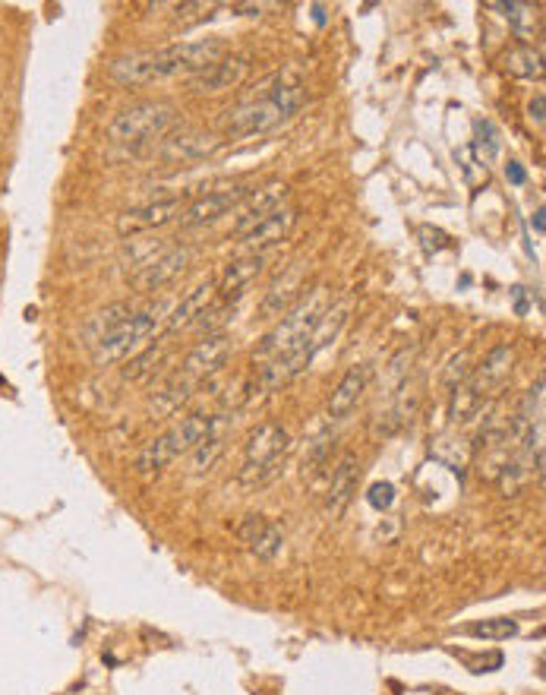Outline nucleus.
I'll list each match as a JSON object with an SVG mask.
<instances>
[{"label": "nucleus", "mask_w": 546, "mask_h": 695, "mask_svg": "<svg viewBox=\"0 0 546 695\" xmlns=\"http://www.w3.org/2000/svg\"><path fill=\"white\" fill-rule=\"evenodd\" d=\"M329 307V288L326 285H313L300 301L281 316V323L256 345L253 351V364H256V383L259 389H278L291 383L294 376H300L310 367L307 357V342L322 320V313Z\"/></svg>", "instance_id": "nucleus-1"}, {"label": "nucleus", "mask_w": 546, "mask_h": 695, "mask_svg": "<svg viewBox=\"0 0 546 695\" xmlns=\"http://www.w3.org/2000/svg\"><path fill=\"white\" fill-rule=\"evenodd\" d=\"M225 57V45L218 38H202V42H184L158 51H136L124 54L108 64V76L120 86H143L155 79H168L180 73H206Z\"/></svg>", "instance_id": "nucleus-2"}, {"label": "nucleus", "mask_w": 546, "mask_h": 695, "mask_svg": "<svg viewBox=\"0 0 546 695\" xmlns=\"http://www.w3.org/2000/svg\"><path fill=\"white\" fill-rule=\"evenodd\" d=\"M307 102V89L300 83H278L269 95L256 98V102H244L234 111H228L225 117V136L231 139H247V136H262L275 127H281L285 121L303 108Z\"/></svg>", "instance_id": "nucleus-3"}, {"label": "nucleus", "mask_w": 546, "mask_h": 695, "mask_svg": "<svg viewBox=\"0 0 546 695\" xmlns=\"http://www.w3.org/2000/svg\"><path fill=\"white\" fill-rule=\"evenodd\" d=\"M177 124V108L168 102H136L120 111L108 124V139L127 149H146L155 139L168 136V130Z\"/></svg>", "instance_id": "nucleus-4"}, {"label": "nucleus", "mask_w": 546, "mask_h": 695, "mask_svg": "<svg viewBox=\"0 0 546 695\" xmlns=\"http://www.w3.org/2000/svg\"><path fill=\"white\" fill-rule=\"evenodd\" d=\"M209 421H212V414L196 411V414L184 417V421H177L174 427H168L165 433H158L155 440H149L143 449H139L136 471L146 474V478L149 474H161L171 462H177L180 455L193 452L202 443V436H206V430H209Z\"/></svg>", "instance_id": "nucleus-5"}, {"label": "nucleus", "mask_w": 546, "mask_h": 695, "mask_svg": "<svg viewBox=\"0 0 546 695\" xmlns=\"http://www.w3.org/2000/svg\"><path fill=\"white\" fill-rule=\"evenodd\" d=\"M161 326H165V304H155V307L133 313L127 323H120L117 329L101 335V339L92 345V361L98 367H111V364L127 361V357H136Z\"/></svg>", "instance_id": "nucleus-6"}, {"label": "nucleus", "mask_w": 546, "mask_h": 695, "mask_svg": "<svg viewBox=\"0 0 546 695\" xmlns=\"http://www.w3.org/2000/svg\"><path fill=\"white\" fill-rule=\"evenodd\" d=\"M288 449H291V433L281 424L266 421L253 427L244 443V471H240L244 484H266L278 471Z\"/></svg>", "instance_id": "nucleus-7"}, {"label": "nucleus", "mask_w": 546, "mask_h": 695, "mask_svg": "<svg viewBox=\"0 0 546 695\" xmlns=\"http://www.w3.org/2000/svg\"><path fill=\"white\" fill-rule=\"evenodd\" d=\"M253 190H256L253 184H234V187L199 196V200H193L190 206H184V212H180V228H202V225L218 222L221 215H228L244 200H250Z\"/></svg>", "instance_id": "nucleus-8"}, {"label": "nucleus", "mask_w": 546, "mask_h": 695, "mask_svg": "<svg viewBox=\"0 0 546 695\" xmlns=\"http://www.w3.org/2000/svg\"><path fill=\"white\" fill-rule=\"evenodd\" d=\"M221 146V139L215 133H202V130H180L161 139L158 146V158L168 165H190V162H202L206 155H212Z\"/></svg>", "instance_id": "nucleus-9"}, {"label": "nucleus", "mask_w": 546, "mask_h": 695, "mask_svg": "<svg viewBox=\"0 0 546 695\" xmlns=\"http://www.w3.org/2000/svg\"><path fill=\"white\" fill-rule=\"evenodd\" d=\"M228 357H231V335H225V332H209L206 339L196 342L193 351L187 354L184 376H187L190 383L209 380L212 373H218L221 367L228 364Z\"/></svg>", "instance_id": "nucleus-10"}, {"label": "nucleus", "mask_w": 546, "mask_h": 695, "mask_svg": "<svg viewBox=\"0 0 546 695\" xmlns=\"http://www.w3.org/2000/svg\"><path fill=\"white\" fill-rule=\"evenodd\" d=\"M294 222H297V209L288 206V203H281L278 209L256 218V222L244 234H240V241H244L256 253H266V247H275V244L285 241V237L291 234V228H294Z\"/></svg>", "instance_id": "nucleus-11"}, {"label": "nucleus", "mask_w": 546, "mask_h": 695, "mask_svg": "<svg viewBox=\"0 0 546 695\" xmlns=\"http://www.w3.org/2000/svg\"><path fill=\"white\" fill-rule=\"evenodd\" d=\"M187 266H190V250L187 247H168V250H161L146 269L133 272L130 282L136 291H158V288L171 285Z\"/></svg>", "instance_id": "nucleus-12"}, {"label": "nucleus", "mask_w": 546, "mask_h": 695, "mask_svg": "<svg viewBox=\"0 0 546 695\" xmlns=\"http://www.w3.org/2000/svg\"><path fill=\"white\" fill-rule=\"evenodd\" d=\"M237 538L244 541L259 560H275L285 547V528L266 515H244V522L237 525Z\"/></svg>", "instance_id": "nucleus-13"}, {"label": "nucleus", "mask_w": 546, "mask_h": 695, "mask_svg": "<svg viewBox=\"0 0 546 695\" xmlns=\"http://www.w3.org/2000/svg\"><path fill=\"white\" fill-rule=\"evenodd\" d=\"M180 212H184V200H180V196H168V200L146 203L139 209L124 212V215H120V222H117V231L124 237H136L139 231H152V228L174 222Z\"/></svg>", "instance_id": "nucleus-14"}, {"label": "nucleus", "mask_w": 546, "mask_h": 695, "mask_svg": "<svg viewBox=\"0 0 546 695\" xmlns=\"http://www.w3.org/2000/svg\"><path fill=\"white\" fill-rule=\"evenodd\" d=\"M250 73V57L244 54H231V57H221L215 67H209L206 73H199L190 89L196 95H215V92H225L244 83V76Z\"/></svg>", "instance_id": "nucleus-15"}, {"label": "nucleus", "mask_w": 546, "mask_h": 695, "mask_svg": "<svg viewBox=\"0 0 546 695\" xmlns=\"http://www.w3.org/2000/svg\"><path fill=\"white\" fill-rule=\"evenodd\" d=\"M300 297H303V263H291L285 275H278L269 285L266 297H262V304H259V313L266 316V320H275V316L288 313Z\"/></svg>", "instance_id": "nucleus-16"}, {"label": "nucleus", "mask_w": 546, "mask_h": 695, "mask_svg": "<svg viewBox=\"0 0 546 695\" xmlns=\"http://www.w3.org/2000/svg\"><path fill=\"white\" fill-rule=\"evenodd\" d=\"M370 376H373L370 364H357L341 376V383L335 386L332 399H329L332 421H345V417L357 408V402L363 399V392H367V386H370Z\"/></svg>", "instance_id": "nucleus-17"}, {"label": "nucleus", "mask_w": 546, "mask_h": 695, "mask_svg": "<svg viewBox=\"0 0 546 695\" xmlns=\"http://www.w3.org/2000/svg\"><path fill=\"white\" fill-rule=\"evenodd\" d=\"M357 481H360V462H357V455L345 452L338 459V465L332 471V484H329L326 509L332 515H341V512L348 509V503L354 500V493H357Z\"/></svg>", "instance_id": "nucleus-18"}, {"label": "nucleus", "mask_w": 546, "mask_h": 695, "mask_svg": "<svg viewBox=\"0 0 546 695\" xmlns=\"http://www.w3.org/2000/svg\"><path fill=\"white\" fill-rule=\"evenodd\" d=\"M215 291H218V282H215V278H206V282H202V285H196L193 291H187L184 301H180V304L171 310V316L165 320V326H168L171 332H177V329H187V326L199 323V316L206 313V310H209V304L215 301Z\"/></svg>", "instance_id": "nucleus-19"}, {"label": "nucleus", "mask_w": 546, "mask_h": 695, "mask_svg": "<svg viewBox=\"0 0 546 695\" xmlns=\"http://www.w3.org/2000/svg\"><path fill=\"white\" fill-rule=\"evenodd\" d=\"M262 269H266V253H250V256H240V260L228 263L225 278H221V285H218L221 297H225V301H237V297L262 275Z\"/></svg>", "instance_id": "nucleus-20"}, {"label": "nucleus", "mask_w": 546, "mask_h": 695, "mask_svg": "<svg viewBox=\"0 0 546 695\" xmlns=\"http://www.w3.org/2000/svg\"><path fill=\"white\" fill-rule=\"evenodd\" d=\"M348 313H351V304L348 301H341V304H329L326 313H322V320L316 323L313 335H310V342H307V357H310V364L316 361V354L326 351L338 335L341 329H345L348 323Z\"/></svg>", "instance_id": "nucleus-21"}, {"label": "nucleus", "mask_w": 546, "mask_h": 695, "mask_svg": "<svg viewBox=\"0 0 546 695\" xmlns=\"http://www.w3.org/2000/svg\"><path fill=\"white\" fill-rule=\"evenodd\" d=\"M505 70L512 76H524V79H540L543 76V54L534 45H518L509 54L502 57Z\"/></svg>", "instance_id": "nucleus-22"}, {"label": "nucleus", "mask_w": 546, "mask_h": 695, "mask_svg": "<svg viewBox=\"0 0 546 695\" xmlns=\"http://www.w3.org/2000/svg\"><path fill=\"white\" fill-rule=\"evenodd\" d=\"M133 316V310H130V304H111V307H105V310H98L92 320H89V326H86V335H89V345H95L101 335H108L111 329H117L120 323H127Z\"/></svg>", "instance_id": "nucleus-23"}, {"label": "nucleus", "mask_w": 546, "mask_h": 695, "mask_svg": "<svg viewBox=\"0 0 546 695\" xmlns=\"http://www.w3.org/2000/svg\"><path fill=\"white\" fill-rule=\"evenodd\" d=\"M161 250H168V244L158 241V237H155V241H149V237H130V241H127V256H130L133 272L146 269Z\"/></svg>", "instance_id": "nucleus-24"}, {"label": "nucleus", "mask_w": 546, "mask_h": 695, "mask_svg": "<svg viewBox=\"0 0 546 695\" xmlns=\"http://www.w3.org/2000/svg\"><path fill=\"white\" fill-rule=\"evenodd\" d=\"M468 635H474V639H490V642H505L512 639V635H518V623L515 620H483V623H471L468 629H464Z\"/></svg>", "instance_id": "nucleus-25"}, {"label": "nucleus", "mask_w": 546, "mask_h": 695, "mask_svg": "<svg viewBox=\"0 0 546 695\" xmlns=\"http://www.w3.org/2000/svg\"><path fill=\"white\" fill-rule=\"evenodd\" d=\"M161 357V348H146V354H139L130 361V367L124 370L127 380H143L146 373H152V364H158Z\"/></svg>", "instance_id": "nucleus-26"}, {"label": "nucleus", "mask_w": 546, "mask_h": 695, "mask_svg": "<svg viewBox=\"0 0 546 695\" xmlns=\"http://www.w3.org/2000/svg\"><path fill=\"white\" fill-rule=\"evenodd\" d=\"M468 361H471V354H468V351H458V354L452 357V361H449V370H446V386H449V389L461 386V383L471 376Z\"/></svg>", "instance_id": "nucleus-27"}, {"label": "nucleus", "mask_w": 546, "mask_h": 695, "mask_svg": "<svg viewBox=\"0 0 546 695\" xmlns=\"http://www.w3.org/2000/svg\"><path fill=\"white\" fill-rule=\"evenodd\" d=\"M367 500L373 509H389L395 503V487L389 481H382V484H373L370 493H367Z\"/></svg>", "instance_id": "nucleus-28"}, {"label": "nucleus", "mask_w": 546, "mask_h": 695, "mask_svg": "<svg viewBox=\"0 0 546 695\" xmlns=\"http://www.w3.org/2000/svg\"><path fill=\"white\" fill-rule=\"evenodd\" d=\"M505 177H509L512 184H524V181H528V174H524V168H521L518 162H509V165H505Z\"/></svg>", "instance_id": "nucleus-29"}, {"label": "nucleus", "mask_w": 546, "mask_h": 695, "mask_svg": "<svg viewBox=\"0 0 546 695\" xmlns=\"http://www.w3.org/2000/svg\"><path fill=\"white\" fill-rule=\"evenodd\" d=\"M528 117L534 124H543V95H534L531 105H528Z\"/></svg>", "instance_id": "nucleus-30"}, {"label": "nucleus", "mask_w": 546, "mask_h": 695, "mask_svg": "<svg viewBox=\"0 0 546 695\" xmlns=\"http://www.w3.org/2000/svg\"><path fill=\"white\" fill-rule=\"evenodd\" d=\"M534 228L543 231V209H537V215H534Z\"/></svg>", "instance_id": "nucleus-31"}]
</instances>
